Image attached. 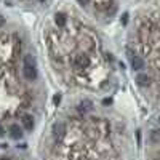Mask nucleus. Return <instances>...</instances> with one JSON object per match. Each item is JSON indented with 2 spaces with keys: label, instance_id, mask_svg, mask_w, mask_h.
I'll list each match as a JSON object with an SVG mask.
<instances>
[{
  "label": "nucleus",
  "instance_id": "1",
  "mask_svg": "<svg viewBox=\"0 0 160 160\" xmlns=\"http://www.w3.org/2000/svg\"><path fill=\"white\" fill-rule=\"evenodd\" d=\"M22 75L26 80H34L37 77V69L32 68V66H24L22 68Z\"/></svg>",
  "mask_w": 160,
  "mask_h": 160
},
{
  "label": "nucleus",
  "instance_id": "2",
  "mask_svg": "<svg viewBox=\"0 0 160 160\" xmlns=\"http://www.w3.org/2000/svg\"><path fill=\"white\" fill-rule=\"evenodd\" d=\"M136 83H138L139 87H149V85H151V77H149L148 74H138Z\"/></svg>",
  "mask_w": 160,
  "mask_h": 160
},
{
  "label": "nucleus",
  "instance_id": "3",
  "mask_svg": "<svg viewBox=\"0 0 160 160\" xmlns=\"http://www.w3.org/2000/svg\"><path fill=\"white\" fill-rule=\"evenodd\" d=\"M88 64H90V58L87 55L77 56V59H75V66H77V68H88Z\"/></svg>",
  "mask_w": 160,
  "mask_h": 160
},
{
  "label": "nucleus",
  "instance_id": "4",
  "mask_svg": "<svg viewBox=\"0 0 160 160\" xmlns=\"http://www.w3.org/2000/svg\"><path fill=\"white\" fill-rule=\"evenodd\" d=\"M131 68H133V69H136V71L142 69V68H144V61H142V58H139V56H131Z\"/></svg>",
  "mask_w": 160,
  "mask_h": 160
},
{
  "label": "nucleus",
  "instance_id": "5",
  "mask_svg": "<svg viewBox=\"0 0 160 160\" xmlns=\"http://www.w3.org/2000/svg\"><path fill=\"white\" fill-rule=\"evenodd\" d=\"M10 136H11L13 139H19V138L22 136L21 128H19L18 125H11V127H10Z\"/></svg>",
  "mask_w": 160,
  "mask_h": 160
},
{
  "label": "nucleus",
  "instance_id": "6",
  "mask_svg": "<svg viewBox=\"0 0 160 160\" xmlns=\"http://www.w3.org/2000/svg\"><path fill=\"white\" fill-rule=\"evenodd\" d=\"M22 127H24L26 130H32V128H34V120H32L31 115H24V117H22Z\"/></svg>",
  "mask_w": 160,
  "mask_h": 160
},
{
  "label": "nucleus",
  "instance_id": "7",
  "mask_svg": "<svg viewBox=\"0 0 160 160\" xmlns=\"http://www.w3.org/2000/svg\"><path fill=\"white\" fill-rule=\"evenodd\" d=\"M64 131H66V127H64L62 122H56L53 125V133H55V135H64Z\"/></svg>",
  "mask_w": 160,
  "mask_h": 160
},
{
  "label": "nucleus",
  "instance_id": "8",
  "mask_svg": "<svg viewBox=\"0 0 160 160\" xmlns=\"http://www.w3.org/2000/svg\"><path fill=\"white\" fill-rule=\"evenodd\" d=\"M55 22L59 26V28H62V26L66 24V16L62 15V13H58V15H55Z\"/></svg>",
  "mask_w": 160,
  "mask_h": 160
},
{
  "label": "nucleus",
  "instance_id": "9",
  "mask_svg": "<svg viewBox=\"0 0 160 160\" xmlns=\"http://www.w3.org/2000/svg\"><path fill=\"white\" fill-rule=\"evenodd\" d=\"M151 142H154V144L160 142V131L158 130H152L151 131Z\"/></svg>",
  "mask_w": 160,
  "mask_h": 160
},
{
  "label": "nucleus",
  "instance_id": "10",
  "mask_svg": "<svg viewBox=\"0 0 160 160\" xmlns=\"http://www.w3.org/2000/svg\"><path fill=\"white\" fill-rule=\"evenodd\" d=\"M24 66H32V68H35V59L32 55H26L24 56Z\"/></svg>",
  "mask_w": 160,
  "mask_h": 160
},
{
  "label": "nucleus",
  "instance_id": "11",
  "mask_svg": "<svg viewBox=\"0 0 160 160\" xmlns=\"http://www.w3.org/2000/svg\"><path fill=\"white\" fill-rule=\"evenodd\" d=\"M91 109V102L90 101H82L80 104V111H90Z\"/></svg>",
  "mask_w": 160,
  "mask_h": 160
},
{
  "label": "nucleus",
  "instance_id": "12",
  "mask_svg": "<svg viewBox=\"0 0 160 160\" xmlns=\"http://www.w3.org/2000/svg\"><path fill=\"white\" fill-rule=\"evenodd\" d=\"M53 101H55V104H59V101H61V96H59V95H56L55 98H53Z\"/></svg>",
  "mask_w": 160,
  "mask_h": 160
},
{
  "label": "nucleus",
  "instance_id": "13",
  "mask_svg": "<svg viewBox=\"0 0 160 160\" xmlns=\"http://www.w3.org/2000/svg\"><path fill=\"white\" fill-rule=\"evenodd\" d=\"M3 24H5V19H3V16H0V28H2Z\"/></svg>",
  "mask_w": 160,
  "mask_h": 160
},
{
  "label": "nucleus",
  "instance_id": "14",
  "mask_svg": "<svg viewBox=\"0 0 160 160\" xmlns=\"http://www.w3.org/2000/svg\"><path fill=\"white\" fill-rule=\"evenodd\" d=\"M3 133H5V130H3L2 125H0V136H3Z\"/></svg>",
  "mask_w": 160,
  "mask_h": 160
},
{
  "label": "nucleus",
  "instance_id": "15",
  "mask_svg": "<svg viewBox=\"0 0 160 160\" xmlns=\"http://www.w3.org/2000/svg\"><path fill=\"white\" fill-rule=\"evenodd\" d=\"M78 2H80V3H87V2H88V0H78Z\"/></svg>",
  "mask_w": 160,
  "mask_h": 160
},
{
  "label": "nucleus",
  "instance_id": "16",
  "mask_svg": "<svg viewBox=\"0 0 160 160\" xmlns=\"http://www.w3.org/2000/svg\"><path fill=\"white\" fill-rule=\"evenodd\" d=\"M0 160H10V158H7V157H2V158H0Z\"/></svg>",
  "mask_w": 160,
  "mask_h": 160
},
{
  "label": "nucleus",
  "instance_id": "17",
  "mask_svg": "<svg viewBox=\"0 0 160 160\" xmlns=\"http://www.w3.org/2000/svg\"><path fill=\"white\" fill-rule=\"evenodd\" d=\"M38 2H45V0H38Z\"/></svg>",
  "mask_w": 160,
  "mask_h": 160
},
{
  "label": "nucleus",
  "instance_id": "18",
  "mask_svg": "<svg viewBox=\"0 0 160 160\" xmlns=\"http://www.w3.org/2000/svg\"><path fill=\"white\" fill-rule=\"evenodd\" d=\"M158 123H160V117H158Z\"/></svg>",
  "mask_w": 160,
  "mask_h": 160
}]
</instances>
